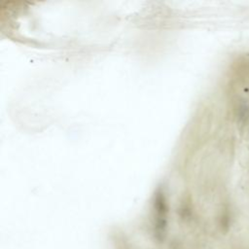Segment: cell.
Here are the masks:
<instances>
[{
	"label": "cell",
	"instance_id": "1",
	"mask_svg": "<svg viewBox=\"0 0 249 249\" xmlns=\"http://www.w3.org/2000/svg\"><path fill=\"white\" fill-rule=\"evenodd\" d=\"M236 116L237 119L239 121V123H241L242 124H246L249 120V108L246 105V103L241 102L239 103V105L237 106V110H236Z\"/></svg>",
	"mask_w": 249,
	"mask_h": 249
}]
</instances>
